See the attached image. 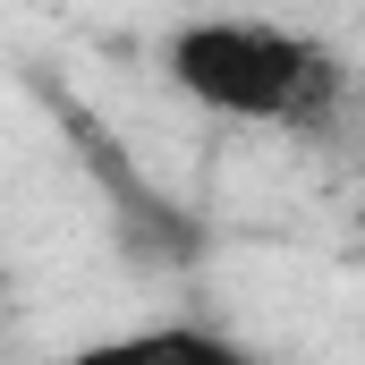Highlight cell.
Listing matches in <instances>:
<instances>
[{"mask_svg":"<svg viewBox=\"0 0 365 365\" xmlns=\"http://www.w3.org/2000/svg\"><path fill=\"white\" fill-rule=\"evenodd\" d=\"M162 77L195 110H212V119L297 128V136H340L349 128V102H357L349 60L323 34L280 26V17H247V9L170 26L162 34Z\"/></svg>","mask_w":365,"mask_h":365,"instance_id":"obj_1","label":"cell"}]
</instances>
